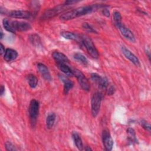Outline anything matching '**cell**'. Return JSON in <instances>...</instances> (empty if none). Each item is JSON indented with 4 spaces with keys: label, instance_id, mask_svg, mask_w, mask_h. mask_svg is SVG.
<instances>
[{
    "label": "cell",
    "instance_id": "6da1fadb",
    "mask_svg": "<svg viewBox=\"0 0 151 151\" xmlns=\"http://www.w3.org/2000/svg\"><path fill=\"white\" fill-rule=\"evenodd\" d=\"M101 5H93V6H84L78 7L76 9L68 11L63 14L61 15L60 18L63 21H68L73 19L74 18L87 15L88 14L91 13L94 9H97L99 7L100 8Z\"/></svg>",
    "mask_w": 151,
    "mask_h": 151
},
{
    "label": "cell",
    "instance_id": "7a4b0ae2",
    "mask_svg": "<svg viewBox=\"0 0 151 151\" xmlns=\"http://www.w3.org/2000/svg\"><path fill=\"white\" fill-rule=\"evenodd\" d=\"M80 43L85 47L87 52L92 58L94 59L99 58V54L98 50L90 37L87 35H81Z\"/></svg>",
    "mask_w": 151,
    "mask_h": 151
},
{
    "label": "cell",
    "instance_id": "3957f363",
    "mask_svg": "<svg viewBox=\"0 0 151 151\" xmlns=\"http://www.w3.org/2000/svg\"><path fill=\"white\" fill-rule=\"evenodd\" d=\"M40 109L39 102L35 100L32 99L31 100L29 106V116L31 123L34 127L37 122V118L38 116Z\"/></svg>",
    "mask_w": 151,
    "mask_h": 151
},
{
    "label": "cell",
    "instance_id": "277c9868",
    "mask_svg": "<svg viewBox=\"0 0 151 151\" xmlns=\"http://www.w3.org/2000/svg\"><path fill=\"white\" fill-rule=\"evenodd\" d=\"M103 94L100 92H96L93 94L91 100V110L92 116L96 117L100 111Z\"/></svg>",
    "mask_w": 151,
    "mask_h": 151
},
{
    "label": "cell",
    "instance_id": "5b68a950",
    "mask_svg": "<svg viewBox=\"0 0 151 151\" xmlns=\"http://www.w3.org/2000/svg\"><path fill=\"white\" fill-rule=\"evenodd\" d=\"M74 76L77 78V80L81 86V87L86 91H88L90 89V85L88 79L84 76V74L79 70L74 68L73 70Z\"/></svg>",
    "mask_w": 151,
    "mask_h": 151
},
{
    "label": "cell",
    "instance_id": "8992f818",
    "mask_svg": "<svg viewBox=\"0 0 151 151\" xmlns=\"http://www.w3.org/2000/svg\"><path fill=\"white\" fill-rule=\"evenodd\" d=\"M91 78L92 80L99 86V88L102 90L106 91L110 85L107 78L101 77L97 73H92L91 74Z\"/></svg>",
    "mask_w": 151,
    "mask_h": 151
},
{
    "label": "cell",
    "instance_id": "52a82bcc",
    "mask_svg": "<svg viewBox=\"0 0 151 151\" xmlns=\"http://www.w3.org/2000/svg\"><path fill=\"white\" fill-rule=\"evenodd\" d=\"M102 142L106 150H111L113 146V140L109 131L105 129L102 132Z\"/></svg>",
    "mask_w": 151,
    "mask_h": 151
},
{
    "label": "cell",
    "instance_id": "ba28073f",
    "mask_svg": "<svg viewBox=\"0 0 151 151\" xmlns=\"http://www.w3.org/2000/svg\"><path fill=\"white\" fill-rule=\"evenodd\" d=\"M116 27L119 29L122 35L124 36L127 40L132 42H134L136 41V38L133 32L122 23L117 25Z\"/></svg>",
    "mask_w": 151,
    "mask_h": 151
},
{
    "label": "cell",
    "instance_id": "9c48e42d",
    "mask_svg": "<svg viewBox=\"0 0 151 151\" xmlns=\"http://www.w3.org/2000/svg\"><path fill=\"white\" fill-rule=\"evenodd\" d=\"M8 14L12 18L21 19H29L32 15V13L31 12L23 10H14L9 11Z\"/></svg>",
    "mask_w": 151,
    "mask_h": 151
},
{
    "label": "cell",
    "instance_id": "30bf717a",
    "mask_svg": "<svg viewBox=\"0 0 151 151\" xmlns=\"http://www.w3.org/2000/svg\"><path fill=\"white\" fill-rule=\"evenodd\" d=\"M67 6H68V5L64 4L62 6H58L55 7L52 9H49L44 13V14L43 15V18H45V19L52 18L54 16H55L56 15H57V14L61 13V12L64 11L65 9V8H67Z\"/></svg>",
    "mask_w": 151,
    "mask_h": 151
},
{
    "label": "cell",
    "instance_id": "8fae6325",
    "mask_svg": "<svg viewBox=\"0 0 151 151\" xmlns=\"http://www.w3.org/2000/svg\"><path fill=\"white\" fill-rule=\"evenodd\" d=\"M122 53L126 57V58L129 60L133 64H134L136 66H140V63L139 58L133 53L129 49L126 48L125 47L123 46L121 48Z\"/></svg>",
    "mask_w": 151,
    "mask_h": 151
},
{
    "label": "cell",
    "instance_id": "7c38bea8",
    "mask_svg": "<svg viewBox=\"0 0 151 151\" xmlns=\"http://www.w3.org/2000/svg\"><path fill=\"white\" fill-rule=\"evenodd\" d=\"M11 24L15 31H26L31 28V26L29 23L24 21H12L11 22Z\"/></svg>",
    "mask_w": 151,
    "mask_h": 151
},
{
    "label": "cell",
    "instance_id": "4fadbf2b",
    "mask_svg": "<svg viewBox=\"0 0 151 151\" xmlns=\"http://www.w3.org/2000/svg\"><path fill=\"white\" fill-rule=\"evenodd\" d=\"M37 68L41 76L47 81H51L52 78L48 67L44 64L39 63L37 64Z\"/></svg>",
    "mask_w": 151,
    "mask_h": 151
},
{
    "label": "cell",
    "instance_id": "5bb4252c",
    "mask_svg": "<svg viewBox=\"0 0 151 151\" xmlns=\"http://www.w3.org/2000/svg\"><path fill=\"white\" fill-rule=\"evenodd\" d=\"M59 78L64 83V93L67 94L70 90L73 87L74 83L63 74H59Z\"/></svg>",
    "mask_w": 151,
    "mask_h": 151
},
{
    "label": "cell",
    "instance_id": "9a60e30c",
    "mask_svg": "<svg viewBox=\"0 0 151 151\" xmlns=\"http://www.w3.org/2000/svg\"><path fill=\"white\" fill-rule=\"evenodd\" d=\"M18 55L16 50L12 48H6L4 54V59L7 62L12 61L17 58Z\"/></svg>",
    "mask_w": 151,
    "mask_h": 151
},
{
    "label": "cell",
    "instance_id": "2e32d148",
    "mask_svg": "<svg viewBox=\"0 0 151 151\" xmlns=\"http://www.w3.org/2000/svg\"><path fill=\"white\" fill-rule=\"evenodd\" d=\"M52 57L56 61V63H68L69 60L68 57L63 53L59 51H54L52 54Z\"/></svg>",
    "mask_w": 151,
    "mask_h": 151
},
{
    "label": "cell",
    "instance_id": "e0dca14e",
    "mask_svg": "<svg viewBox=\"0 0 151 151\" xmlns=\"http://www.w3.org/2000/svg\"><path fill=\"white\" fill-rule=\"evenodd\" d=\"M61 35L62 37L67 40L76 41L80 42L81 41V35L74 32L70 31H63L61 32Z\"/></svg>",
    "mask_w": 151,
    "mask_h": 151
},
{
    "label": "cell",
    "instance_id": "ac0fdd59",
    "mask_svg": "<svg viewBox=\"0 0 151 151\" xmlns=\"http://www.w3.org/2000/svg\"><path fill=\"white\" fill-rule=\"evenodd\" d=\"M57 67L65 75L69 77L74 76L73 70L68 66L65 63H57Z\"/></svg>",
    "mask_w": 151,
    "mask_h": 151
},
{
    "label": "cell",
    "instance_id": "d6986e66",
    "mask_svg": "<svg viewBox=\"0 0 151 151\" xmlns=\"http://www.w3.org/2000/svg\"><path fill=\"white\" fill-rule=\"evenodd\" d=\"M72 138L77 149L80 150H83V144L80 134L77 132H73Z\"/></svg>",
    "mask_w": 151,
    "mask_h": 151
},
{
    "label": "cell",
    "instance_id": "ffe728a7",
    "mask_svg": "<svg viewBox=\"0 0 151 151\" xmlns=\"http://www.w3.org/2000/svg\"><path fill=\"white\" fill-rule=\"evenodd\" d=\"M55 118L56 115L54 113H51L47 116L46 119V126L48 129H51L52 128L55 123Z\"/></svg>",
    "mask_w": 151,
    "mask_h": 151
},
{
    "label": "cell",
    "instance_id": "44dd1931",
    "mask_svg": "<svg viewBox=\"0 0 151 151\" xmlns=\"http://www.w3.org/2000/svg\"><path fill=\"white\" fill-rule=\"evenodd\" d=\"M27 81L29 87L32 88H35L38 84V79L34 74H29L27 76Z\"/></svg>",
    "mask_w": 151,
    "mask_h": 151
},
{
    "label": "cell",
    "instance_id": "7402d4cb",
    "mask_svg": "<svg viewBox=\"0 0 151 151\" xmlns=\"http://www.w3.org/2000/svg\"><path fill=\"white\" fill-rule=\"evenodd\" d=\"M73 57L76 60L78 61V62L81 63L84 65H87L88 64V60L87 58L81 53L76 52L74 54Z\"/></svg>",
    "mask_w": 151,
    "mask_h": 151
},
{
    "label": "cell",
    "instance_id": "603a6c76",
    "mask_svg": "<svg viewBox=\"0 0 151 151\" xmlns=\"http://www.w3.org/2000/svg\"><path fill=\"white\" fill-rule=\"evenodd\" d=\"M127 133L129 134L128 139L129 142H130L132 143H137V140L136 139V133L133 129L129 128L127 130Z\"/></svg>",
    "mask_w": 151,
    "mask_h": 151
},
{
    "label": "cell",
    "instance_id": "cb8c5ba5",
    "mask_svg": "<svg viewBox=\"0 0 151 151\" xmlns=\"http://www.w3.org/2000/svg\"><path fill=\"white\" fill-rule=\"evenodd\" d=\"M2 25L5 30H6L7 31L11 32V33H15V31L13 28V27L11 24V22L8 19L4 18L2 20Z\"/></svg>",
    "mask_w": 151,
    "mask_h": 151
},
{
    "label": "cell",
    "instance_id": "d4e9b609",
    "mask_svg": "<svg viewBox=\"0 0 151 151\" xmlns=\"http://www.w3.org/2000/svg\"><path fill=\"white\" fill-rule=\"evenodd\" d=\"M113 18L115 25L117 27L119 24H122V15L119 11H114L113 14Z\"/></svg>",
    "mask_w": 151,
    "mask_h": 151
},
{
    "label": "cell",
    "instance_id": "484cf974",
    "mask_svg": "<svg viewBox=\"0 0 151 151\" xmlns=\"http://www.w3.org/2000/svg\"><path fill=\"white\" fill-rule=\"evenodd\" d=\"M29 40L34 45H38L41 42L40 37L35 34H32L29 36Z\"/></svg>",
    "mask_w": 151,
    "mask_h": 151
},
{
    "label": "cell",
    "instance_id": "4316f807",
    "mask_svg": "<svg viewBox=\"0 0 151 151\" xmlns=\"http://www.w3.org/2000/svg\"><path fill=\"white\" fill-rule=\"evenodd\" d=\"M82 27L84 30H86V31H87L88 32L97 33V31L95 30V29L93 28V27L87 22H84L82 24Z\"/></svg>",
    "mask_w": 151,
    "mask_h": 151
},
{
    "label": "cell",
    "instance_id": "83f0119b",
    "mask_svg": "<svg viewBox=\"0 0 151 151\" xmlns=\"http://www.w3.org/2000/svg\"><path fill=\"white\" fill-rule=\"evenodd\" d=\"M5 149L6 150L8 151H14V150H17L16 147H15V146L10 142H6L5 143Z\"/></svg>",
    "mask_w": 151,
    "mask_h": 151
},
{
    "label": "cell",
    "instance_id": "f1b7e54d",
    "mask_svg": "<svg viewBox=\"0 0 151 151\" xmlns=\"http://www.w3.org/2000/svg\"><path fill=\"white\" fill-rule=\"evenodd\" d=\"M141 126L143 127V129H145L146 130L148 131L149 132H150V124L147 122H146V120H142L141 121Z\"/></svg>",
    "mask_w": 151,
    "mask_h": 151
},
{
    "label": "cell",
    "instance_id": "f546056e",
    "mask_svg": "<svg viewBox=\"0 0 151 151\" xmlns=\"http://www.w3.org/2000/svg\"><path fill=\"white\" fill-rule=\"evenodd\" d=\"M107 7H108V6H106L104 7V8L102 9L101 12H102V14H103L104 15H105L106 17H109V16H110V12H109V9L106 8Z\"/></svg>",
    "mask_w": 151,
    "mask_h": 151
},
{
    "label": "cell",
    "instance_id": "4dcf8cb0",
    "mask_svg": "<svg viewBox=\"0 0 151 151\" xmlns=\"http://www.w3.org/2000/svg\"><path fill=\"white\" fill-rule=\"evenodd\" d=\"M0 49H1V55H2L3 54H4L5 53V47L2 44H1V45H0Z\"/></svg>",
    "mask_w": 151,
    "mask_h": 151
},
{
    "label": "cell",
    "instance_id": "1f68e13d",
    "mask_svg": "<svg viewBox=\"0 0 151 151\" xmlns=\"http://www.w3.org/2000/svg\"><path fill=\"white\" fill-rule=\"evenodd\" d=\"M5 92V87L3 85L1 86V95L2 96Z\"/></svg>",
    "mask_w": 151,
    "mask_h": 151
},
{
    "label": "cell",
    "instance_id": "d6a6232c",
    "mask_svg": "<svg viewBox=\"0 0 151 151\" xmlns=\"http://www.w3.org/2000/svg\"><path fill=\"white\" fill-rule=\"evenodd\" d=\"M84 149L85 150H92V149L90 147H89V146H86Z\"/></svg>",
    "mask_w": 151,
    "mask_h": 151
},
{
    "label": "cell",
    "instance_id": "836d02e7",
    "mask_svg": "<svg viewBox=\"0 0 151 151\" xmlns=\"http://www.w3.org/2000/svg\"><path fill=\"white\" fill-rule=\"evenodd\" d=\"M0 34H1V37H0V38H1V39H2V38H3V37H4V34H3V32L2 31V30L1 31Z\"/></svg>",
    "mask_w": 151,
    "mask_h": 151
}]
</instances>
